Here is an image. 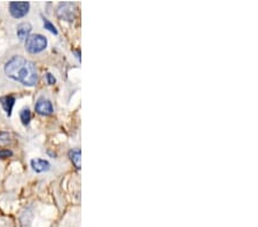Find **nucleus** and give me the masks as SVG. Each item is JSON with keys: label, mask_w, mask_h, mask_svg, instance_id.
I'll use <instances>...</instances> for the list:
<instances>
[{"label": "nucleus", "mask_w": 258, "mask_h": 227, "mask_svg": "<svg viewBox=\"0 0 258 227\" xmlns=\"http://www.w3.org/2000/svg\"><path fill=\"white\" fill-rule=\"evenodd\" d=\"M35 109L37 111V114L41 115V116H48V115L53 114L54 111L53 104H52L51 101L44 98H40L37 101V103H36L35 106Z\"/></svg>", "instance_id": "5"}, {"label": "nucleus", "mask_w": 258, "mask_h": 227, "mask_svg": "<svg viewBox=\"0 0 258 227\" xmlns=\"http://www.w3.org/2000/svg\"><path fill=\"white\" fill-rule=\"evenodd\" d=\"M31 166L32 170L36 171L37 173L41 172H46L51 169V164L46 160H41V159H34L31 161Z\"/></svg>", "instance_id": "6"}, {"label": "nucleus", "mask_w": 258, "mask_h": 227, "mask_svg": "<svg viewBox=\"0 0 258 227\" xmlns=\"http://www.w3.org/2000/svg\"><path fill=\"white\" fill-rule=\"evenodd\" d=\"M20 118H21V122L22 124L27 125L30 124V121H31V111L29 108H24V109L21 110V113H20Z\"/></svg>", "instance_id": "10"}, {"label": "nucleus", "mask_w": 258, "mask_h": 227, "mask_svg": "<svg viewBox=\"0 0 258 227\" xmlns=\"http://www.w3.org/2000/svg\"><path fill=\"white\" fill-rule=\"evenodd\" d=\"M57 14L59 19L73 22L75 20V15H76V6L73 2H62V4L59 5Z\"/></svg>", "instance_id": "4"}, {"label": "nucleus", "mask_w": 258, "mask_h": 227, "mask_svg": "<svg viewBox=\"0 0 258 227\" xmlns=\"http://www.w3.org/2000/svg\"><path fill=\"white\" fill-rule=\"evenodd\" d=\"M5 74L13 81L19 82L25 86H35L38 82L37 68L34 62L20 55H15L6 62Z\"/></svg>", "instance_id": "1"}, {"label": "nucleus", "mask_w": 258, "mask_h": 227, "mask_svg": "<svg viewBox=\"0 0 258 227\" xmlns=\"http://www.w3.org/2000/svg\"><path fill=\"white\" fill-rule=\"evenodd\" d=\"M9 13L13 18L21 19L24 18L30 9V2L29 1H12L9 2Z\"/></svg>", "instance_id": "3"}, {"label": "nucleus", "mask_w": 258, "mask_h": 227, "mask_svg": "<svg viewBox=\"0 0 258 227\" xmlns=\"http://www.w3.org/2000/svg\"><path fill=\"white\" fill-rule=\"evenodd\" d=\"M46 81H47L48 85H54L55 83H57V80H55V77L52 74H50V72H47L46 74Z\"/></svg>", "instance_id": "14"}, {"label": "nucleus", "mask_w": 258, "mask_h": 227, "mask_svg": "<svg viewBox=\"0 0 258 227\" xmlns=\"http://www.w3.org/2000/svg\"><path fill=\"white\" fill-rule=\"evenodd\" d=\"M0 104L4 108V110L7 114V116L9 117L12 115L13 107L15 104V98L13 95H5V97L0 98Z\"/></svg>", "instance_id": "8"}, {"label": "nucleus", "mask_w": 258, "mask_h": 227, "mask_svg": "<svg viewBox=\"0 0 258 227\" xmlns=\"http://www.w3.org/2000/svg\"><path fill=\"white\" fill-rule=\"evenodd\" d=\"M9 143V134L6 132L0 133V146H5Z\"/></svg>", "instance_id": "12"}, {"label": "nucleus", "mask_w": 258, "mask_h": 227, "mask_svg": "<svg viewBox=\"0 0 258 227\" xmlns=\"http://www.w3.org/2000/svg\"><path fill=\"white\" fill-rule=\"evenodd\" d=\"M13 153L9 149H0V159H5V157L12 156Z\"/></svg>", "instance_id": "13"}, {"label": "nucleus", "mask_w": 258, "mask_h": 227, "mask_svg": "<svg viewBox=\"0 0 258 227\" xmlns=\"http://www.w3.org/2000/svg\"><path fill=\"white\" fill-rule=\"evenodd\" d=\"M42 23H44V28H45V29H47L48 31H51L52 34L58 35V30H57V28L54 27V24H53V23H52L51 21H48L47 19L42 18Z\"/></svg>", "instance_id": "11"}, {"label": "nucleus", "mask_w": 258, "mask_h": 227, "mask_svg": "<svg viewBox=\"0 0 258 227\" xmlns=\"http://www.w3.org/2000/svg\"><path fill=\"white\" fill-rule=\"evenodd\" d=\"M69 157L71 160V162L74 163V165L76 166V169H80V160H81V153L80 149H73L69 151Z\"/></svg>", "instance_id": "9"}, {"label": "nucleus", "mask_w": 258, "mask_h": 227, "mask_svg": "<svg viewBox=\"0 0 258 227\" xmlns=\"http://www.w3.org/2000/svg\"><path fill=\"white\" fill-rule=\"evenodd\" d=\"M31 30H32V25L29 22L20 23L18 28H16V35H18L20 41H25V39L30 36Z\"/></svg>", "instance_id": "7"}, {"label": "nucleus", "mask_w": 258, "mask_h": 227, "mask_svg": "<svg viewBox=\"0 0 258 227\" xmlns=\"http://www.w3.org/2000/svg\"><path fill=\"white\" fill-rule=\"evenodd\" d=\"M47 47V39L42 35H31L25 39V49L31 54H37Z\"/></svg>", "instance_id": "2"}]
</instances>
